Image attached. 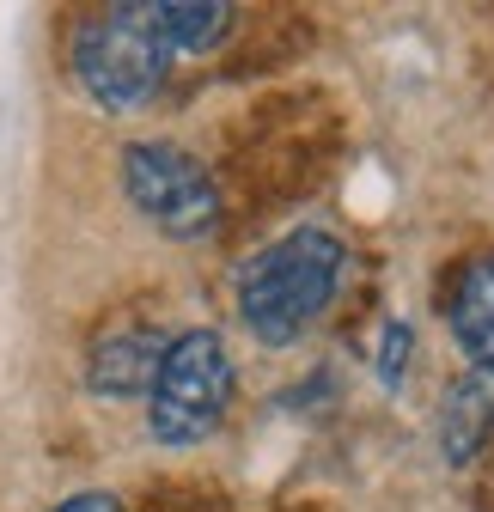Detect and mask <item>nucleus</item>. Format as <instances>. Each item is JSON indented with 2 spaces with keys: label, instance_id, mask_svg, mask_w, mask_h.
I'll list each match as a JSON object with an SVG mask.
<instances>
[{
  "label": "nucleus",
  "instance_id": "nucleus-3",
  "mask_svg": "<svg viewBox=\"0 0 494 512\" xmlns=\"http://www.w3.org/2000/svg\"><path fill=\"white\" fill-rule=\"evenodd\" d=\"M165 68H171V49L153 25V7L147 0H129V7H110L98 13L92 25H80L74 37V74L86 86V98L104 110V116H129L141 110L159 86H165Z\"/></svg>",
  "mask_w": 494,
  "mask_h": 512
},
{
  "label": "nucleus",
  "instance_id": "nucleus-6",
  "mask_svg": "<svg viewBox=\"0 0 494 512\" xmlns=\"http://www.w3.org/2000/svg\"><path fill=\"white\" fill-rule=\"evenodd\" d=\"M446 330L476 372H494V250L470 256L446 299Z\"/></svg>",
  "mask_w": 494,
  "mask_h": 512
},
{
  "label": "nucleus",
  "instance_id": "nucleus-9",
  "mask_svg": "<svg viewBox=\"0 0 494 512\" xmlns=\"http://www.w3.org/2000/svg\"><path fill=\"white\" fill-rule=\"evenodd\" d=\"M409 354H415V330L403 324V317H385V330H379V354H373V372H379L385 391H397V384H403Z\"/></svg>",
  "mask_w": 494,
  "mask_h": 512
},
{
  "label": "nucleus",
  "instance_id": "nucleus-8",
  "mask_svg": "<svg viewBox=\"0 0 494 512\" xmlns=\"http://www.w3.org/2000/svg\"><path fill=\"white\" fill-rule=\"evenodd\" d=\"M232 7L226 0H159L153 7V25H159V37H165V49L171 55H208V49H220L226 37H232Z\"/></svg>",
  "mask_w": 494,
  "mask_h": 512
},
{
  "label": "nucleus",
  "instance_id": "nucleus-10",
  "mask_svg": "<svg viewBox=\"0 0 494 512\" xmlns=\"http://www.w3.org/2000/svg\"><path fill=\"white\" fill-rule=\"evenodd\" d=\"M49 512H122V500H116L110 488H80V494H68V500H55Z\"/></svg>",
  "mask_w": 494,
  "mask_h": 512
},
{
  "label": "nucleus",
  "instance_id": "nucleus-4",
  "mask_svg": "<svg viewBox=\"0 0 494 512\" xmlns=\"http://www.w3.org/2000/svg\"><path fill=\"white\" fill-rule=\"evenodd\" d=\"M122 189H129L135 214L177 238V244H196L220 232V183L214 171L177 141H129L122 147Z\"/></svg>",
  "mask_w": 494,
  "mask_h": 512
},
{
  "label": "nucleus",
  "instance_id": "nucleus-5",
  "mask_svg": "<svg viewBox=\"0 0 494 512\" xmlns=\"http://www.w3.org/2000/svg\"><path fill=\"white\" fill-rule=\"evenodd\" d=\"M165 342L159 330H104L86 354V384H92V397L104 403H129V397H147L153 391V378H159V360H165Z\"/></svg>",
  "mask_w": 494,
  "mask_h": 512
},
{
  "label": "nucleus",
  "instance_id": "nucleus-7",
  "mask_svg": "<svg viewBox=\"0 0 494 512\" xmlns=\"http://www.w3.org/2000/svg\"><path fill=\"white\" fill-rule=\"evenodd\" d=\"M488 433H494V372H458L452 378V391H446V403H440V452H446V464L452 470H464V464H476V452L488 445Z\"/></svg>",
  "mask_w": 494,
  "mask_h": 512
},
{
  "label": "nucleus",
  "instance_id": "nucleus-2",
  "mask_svg": "<svg viewBox=\"0 0 494 512\" xmlns=\"http://www.w3.org/2000/svg\"><path fill=\"white\" fill-rule=\"evenodd\" d=\"M232 384H238V372H232L220 330H177L165 342L159 378L147 391V433L159 445H171V452L214 439V427L232 409Z\"/></svg>",
  "mask_w": 494,
  "mask_h": 512
},
{
  "label": "nucleus",
  "instance_id": "nucleus-1",
  "mask_svg": "<svg viewBox=\"0 0 494 512\" xmlns=\"http://www.w3.org/2000/svg\"><path fill=\"white\" fill-rule=\"evenodd\" d=\"M342 275H348V244L330 226H293L287 238L238 263V281H232L238 324L263 348H293L336 305Z\"/></svg>",
  "mask_w": 494,
  "mask_h": 512
}]
</instances>
